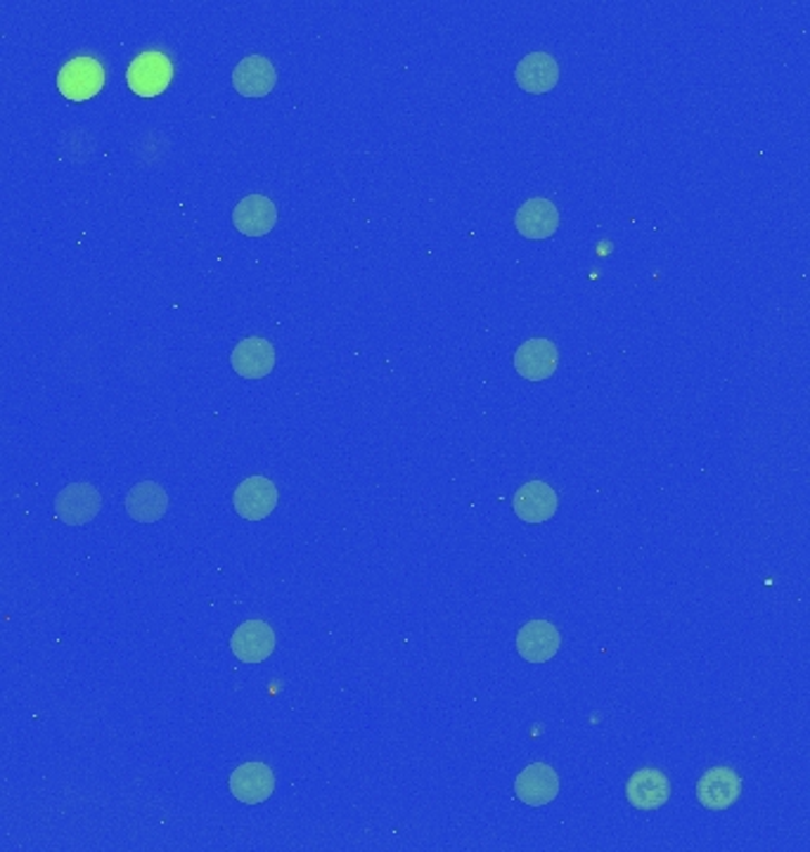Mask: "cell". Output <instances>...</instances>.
Returning <instances> with one entry per match:
<instances>
[{
	"mask_svg": "<svg viewBox=\"0 0 810 852\" xmlns=\"http://www.w3.org/2000/svg\"><path fill=\"white\" fill-rule=\"evenodd\" d=\"M517 86L531 95H543L557 86L559 65L548 52H529L515 69Z\"/></svg>",
	"mask_w": 810,
	"mask_h": 852,
	"instance_id": "cell-17",
	"label": "cell"
},
{
	"mask_svg": "<svg viewBox=\"0 0 810 852\" xmlns=\"http://www.w3.org/2000/svg\"><path fill=\"white\" fill-rule=\"evenodd\" d=\"M231 649L242 663H261L275 652V633L263 620H244L231 639Z\"/></svg>",
	"mask_w": 810,
	"mask_h": 852,
	"instance_id": "cell-13",
	"label": "cell"
},
{
	"mask_svg": "<svg viewBox=\"0 0 810 852\" xmlns=\"http://www.w3.org/2000/svg\"><path fill=\"white\" fill-rule=\"evenodd\" d=\"M515 793L524 805H548L559 793V774L550 765L534 763L519 772L515 782Z\"/></svg>",
	"mask_w": 810,
	"mask_h": 852,
	"instance_id": "cell-5",
	"label": "cell"
},
{
	"mask_svg": "<svg viewBox=\"0 0 810 852\" xmlns=\"http://www.w3.org/2000/svg\"><path fill=\"white\" fill-rule=\"evenodd\" d=\"M559 498L557 492L545 481L524 483L513 498L515 515L526 523H543L550 521L557 511Z\"/></svg>",
	"mask_w": 810,
	"mask_h": 852,
	"instance_id": "cell-14",
	"label": "cell"
},
{
	"mask_svg": "<svg viewBox=\"0 0 810 852\" xmlns=\"http://www.w3.org/2000/svg\"><path fill=\"white\" fill-rule=\"evenodd\" d=\"M128 517L138 523H155L168 511L166 490L155 481H140L126 496Z\"/></svg>",
	"mask_w": 810,
	"mask_h": 852,
	"instance_id": "cell-18",
	"label": "cell"
},
{
	"mask_svg": "<svg viewBox=\"0 0 810 852\" xmlns=\"http://www.w3.org/2000/svg\"><path fill=\"white\" fill-rule=\"evenodd\" d=\"M58 86L65 98L74 102L96 98L105 86L103 65L98 60H92V57H74V60H69L62 67L58 76Z\"/></svg>",
	"mask_w": 810,
	"mask_h": 852,
	"instance_id": "cell-2",
	"label": "cell"
},
{
	"mask_svg": "<svg viewBox=\"0 0 810 852\" xmlns=\"http://www.w3.org/2000/svg\"><path fill=\"white\" fill-rule=\"evenodd\" d=\"M103 496L90 483H69L55 498V517L67 526H84L98 517Z\"/></svg>",
	"mask_w": 810,
	"mask_h": 852,
	"instance_id": "cell-3",
	"label": "cell"
},
{
	"mask_svg": "<svg viewBox=\"0 0 810 852\" xmlns=\"http://www.w3.org/2000/svg\"><path fill=\"white\" fill-rule=\"evenodd\" d=\"M742 793V780L730 767L709 770L696 784V799L709 810H728Z\"/></svg>",
	"mask_w": 810,
	"mask_h": 852,
	"instance_id": "cell-16",
	"label": "cell"
},
{
	"mask_svg": "<svg viewBox=\"0 0 810 852\" xmlns=\"http://www.w3.org/2000/svg\"><path fill=\"white\" fill-rule=\"evenodd\" d=\"M277 223V208L266 195H247L233 208V225L244 237L269 235Z\"/></svg>",
	"mask_w": 810,
	"mask_h": 852,
	"instance_id": "cell-7",
	"label": "cell"
},
{
	"mask_svg": "<svg viewBox=\"0 0 810 852\" xmlns=\"http://www.w3.org/2000/svg\"><path fill=\"white\" fill-rule=\"evenodd\" d=\"M626 799L633 807L637 810H658L664 807L671 799V782L669 776L656 770V767H645L637 770L628 784H626Z\"/></svg>",
	"mask_w": 810,
	"mask_h": 852,
	"instance_id": "cell-12",
	"label": "cell"
},
{
	"mask_svg": "<svg viewBox=\"0 0 810 852\" xmlns=\"http://www.w3.org/2000/svg\"><path fill=\"white\" fill-rule=\"evenodd\" d=\"M231 791L244 805H258L269 801L275 791V774L263 763H244L231 774Z\"/></svg>",
	"mask_w": 810,
	"mask_h": 852,
	"instance_id": "cell-6",
	"label": "cell"
},
{
	"mask_svg": "<svg viewBox=\"0 0 810 852\" xmlns=\"http://www.w3.org/2000/svg\"><path fill=\"white\" fill-rule=\"evenodd\" d=\"M174 65L164 52H143L126 71V81L140 98H155L172 84Z\"/></svg>",
	"mask_w": 810,
	"mask_h": 852,
	"instance_id": "cell-1",
	"label": "cell"
},
{
	"mask_svg": "<svg viewBox=\"0 0 810 852\" xmlns=\"http://www.w3.org/2000/svg\"><path fill=\"white\" fill-rule=\"evenodd\" d=\"M231 365L242 379H263L275 368V349L271 341L261 336H247L235 344Z\"/></svg>",
	"mask_w": 810,
	"mask_h": 852,
	"instance_id": "cell-9",
	"label": "cell"
},
{
	"mask_svg": "<svg viewBox=\"0 0 810 852\" xmlns=\"http://www.w3.org/2000/svg\"><path fill=\"white\" fill-rule=\"evenodd\" d=\"M559 363V351L550 339H529L515 353V370L529 379V382H543L555 374Z\"/></svg>",
	"mask_w": 810,
	"mask_h": 852,
	"instance_id": "cell-8",
	"label": "cell"
},
{
	"mask_svg": "<svg viewBox=\"0 0 810 852\" xmlns=\"http://www.w3.org/2000/svg\"><path fill=\"white\" fill-rule=\"evenodd\" d=\"M277 84V71L269 57L250 55L233 69V88L242 98H263Z\"/></svg>",
	"mask_w": 810,
	"mask_h": 852,
	"instance_id": "cell-11",
	"label": "cell"
},
{
	"mask_svg": "<svg viewBox=\"0 0 810 852\" xmlns=\"http://www.w3.org/2000/svg\"><path fill=\"white\" fill-rule=\"evenodd\" d=\"M515 227L526 239H548L559 227L557 206L545 197L526 199L515 216Z\"/></svg>",
	"mask_w": 810,
	"mask_h": 852,
	"instance_id": "cell-15",
	"label": "cell"
},
{
	"mask_svg": "<svg viewBox=\"0 0 810 852\" xmlns=\"http://www.w3.org/2000/svg\"><path fill=\"white\" fill-rule=\"evenodd\" d=\"M277 488L271 479L266 477H250L244 479L235 492H233V505L235 511L244 521H261L269 515H273V509L277 507Z\"/></svg>",
	"mask_w": 810,
	"mask_h": 852,
	"instance_id": "cell-4",
	"label": "cell"
},
{
	"mask_svg": "<svg viewBox=\"0 0 810 852\" xmlns=\"http://www.w3.org/2000/svg\"><path fill=\"white\" fill-rule=\"evenodd\" d=\"M562 647V635L550 620H529L517 633V652L529 663L550 660Z\"/></svg>",
	"mask_w": 810,
	"mask_h": 852,
	"instance_id": "cell-10",
	"label": "cell"
}]
</instances>
